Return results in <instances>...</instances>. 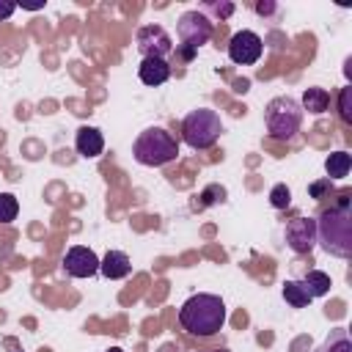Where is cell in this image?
I'll use <instances>...</instances> for the list:
<instances>
[{
    "mask_svg": "<svg viewBox=\"0 0 352 352\" xmlns=\"http://www.w3.org/2000/svg\"><path fill=\"white\" fill-rule=\"evenodd\" d=\"M261 52H264V41L253 30H236L231 36V41H228V58L234 63H239V66L256 63L261 58Z\"/></svg>",
    "mask_w": 352,
    "mask_h": 352,
    "instance_id": "cell-8",
    "label": "cell"
},
{
    "mask_svg": "<svg viewBox=\"0 0 352 352\" xmlns=\"http://www.w3.org/2000/svg\"><path fill=\"white\" fill-rule=\"evenodd\" d=\"M14 11H16V3H11V0H0V19H8Z\"/></svg>",
    "mask_w": 352,
    "mask_h": 352,
    "instance_id": "cell-26",
    "label": "cell"
},
{
    "mask_svg": "<svg viewBox=\"0 0 352 352\" xmlns=\"http://www.w3.org/2000/svg\"><path fill=\"white\" fill-rule=\"evenodd\" d=\"M234 85H236V91H248V80H236Z\"/></svg>",
    "mask_w": 352,
    "mask_h": 352,
    "instance_id": "cell-27",
    "label": "cell"
},
{
    "mask_svg": "<svg viewBox=\"0 0 352 352\" xmlns=\"http://www.w3.org/2000/svg\"><path fill=\"white\" fill-rule=\"evenodd\" d=\"M253 8H256V14H258V16H272V14L278 11V6H275L272 0H258Z\"/></svg>",
    "mask_w": 352,
    "mask_h": 352,
    "instance_id": "cell-25",
    "label": "cell"
},
{
    "mask_svg": "<svg viewBox=\"0 0 352 352\" xmlns=\"http://www.w3.org/2000/svg\"><path fill=\"white\" fill-rule=\"evenodd\" d=\"M19 214V201L11 192H0V223H11Z\"/></svg>",
    "mask_w": 352,
    "mask_h": 352,
    "instance_id": "cell-19",
    "label": "cell"
},
{
    "mask_svg": "<svg viewBox=\"0 0 352 352\" xmlns=\"http://www.w3.org/2000/svg\"><path fill=\"white\" fill-rule=\"evenodd\" d=\"M135 44L143 58H165L173 52V38L162 25H143L135 33Z\"/></svg>",
    "mask_w": 352,
    "mask_h": 352,
    "instance_id": "cell-7",
    "label": "cell"
},
{
    "mask_svg": "<svg viewBox=\"0 0 352 352\" xmlns=\"http://www.w3.org/2000/svg\"><path fill=\"white\" fill-rule=\"evenodd\" d=\"M338 116L346 124H352V85H344L338 91Z\"/></svg>",
    "mask_w": 352,
    "mask_h": 352,
    "instance_id": "cell-21",
    "label": "cell"
},
{
    "mask_svg": "<svg viewBox=\"0 0 352 352\" xmlns=\"http://www.w3.org/2000/svg\"><path fill=\"white\" fill-rule=\"evenodd\" d=\"M138 77L143 85H162L170 77V63L165 58H143L138 66Z\"/></svg>",
    "mask_w": 352,
    "mask_h": 352,
    "instance_id": "cell-13",
    "label": "cell"
},
{
    "mask_svg": "<svg viewBox=\"0 0 352 352\" xmlns=\"http://www.w3.org/2000/svg\"><path fill=\"white\" fill-rule=\"evenodd\" d=\"M330 192H333V182H330L327 176H324V179H316V182L308 184V195L316 198V201H319V198H327Z\"/></svg>",
    "mask_w": 352,
    "mask_h": 352,
    "instance_id": "cell-23",
    "label": "cell"
},
{
    "mask_svg": "<svg viewBox=\"0 0 352 352\" xmlns=\"http://www.w3.org/2000/svg\"><path fill=\"white\" fill-rule=\"evenodd\" d=\"M223 132V121L214 110L209 107H198V110H190L182 121V138L190 148L195 151H204V148H212L217 143Z\"/></svg>",
    "mask_w": 352,
    "mask_h": 352,
    "instance_id": "cell-5",
    "label": "cell"
},
{
    "mask_svg": "<svg viewBox=\"0 0 352 352\" xmlns=\"http://www.w3.org/2000/svg\"><path fill=\"white\" fill-rule=\"evenodd\" d=\"M99 272L107 278V280H121L132 272V261L124 250H107L104 258H99Z\"/></svg>",
    "mask_w": 352,
    "mask_h": 352,
    "instance_id": "cell-12",
    "label": "cell"
},
{
    "mask_svg": "<svg viewBox=\"0 0 352 352\" xmlns=\"http://www.w3.org/2000/svg\"><path fill=\"white\" fill-rule=\"evenodd\" d=\"M267 135L272 140H292L302 126V107L292 96H275L264 107Z\"/></svg>",
    "mask_w": 352,
    "mask_h": 352,
    "instance_id": "cell-4",
    "label": "cell"
},
{
    "mask_svg": "<svg viewBox=\"0 0 352 352\" xmlns=\"http://www.w3.org/2000/svg\"><path fill=\"white\" fill-rule=\"evenodd\" d=\"M314 352H352V341H349L346 327H336V330H330V336H327Z\"/></svg>",
    "mask_w": 352,
    "mask_h": 352,
    "instance_id": "cell-17",
    "label": "cell"
},
{
    "mask_svg": "<svg viewBox=\"0 0 352 352\" xmlns=\"http://www.w3.org/2000/svg\"><path fill=\"white\" fill-rule=\"evenodd\" d=\"M226 316H228V311H226L223 297L206 294V292H198V294L187 297L179 308V324L190 336H198V338L220 333L223 324H226Z\"/></svg>",
    "mask_w": 352,
    "mask_h": 352,
    "instance_id": "cell-1",
    "label": "cell"
},
{
    "mask_svg": "<svg viewBox=\"0 0 352 352\" xmlns=\"http://www.w3.org/2000/svg\"><path fill=\"white\" fill-rule=\"evenodd\" d=\"M226 198V187L223 184H209V187H204V192H201V206H214V204H220Z\"/></svg>",
    "mask_w": 352,
    "mask_h": 352,
    "instance_id": "cell-22",
    "label": "cell"
},
{
    "mask_svg": "<svg viewBox=\"0 0 352 352\" xmlns=\"http://www.w3.org/2000/svg\"><path fill=\"white\" fill-rule=\"evenodd\" d=\"M214 352H228V349H214Z\"/></svg>",
    "mask_w": 352,
    "mask_h": 352,
    "instance_id": "cell-29",
    "label": "cell"
},
{
    "mask_svg": "<svg viewBox=\"0 0 352 352\" xmlns=\"http://www.w3.org/2000/svg\"><path fill=\"white\" fill-rule=\"evenodd\" d=\"M234 3H228V0H223V3H214V0H209V3H204V11H212L214 16H220V19H228L231 14H234Z\"/></svg>",
    "mask_w": 352,
    "mask_h": 352,
    "instance_id": "cell-24",
    "label": "cell"
},
{
    "mask_svg": "<svg viewBox=\"0 0 352 352\" xmlns=\"http://www.w3.org/2000/svg\"><path fill=\"white\" fill-rule=\"evenodd\" d=\"M302 110H308V113H314V116H319V113H324L327 107H330V94L324 91V88H305L302 91V104H300Z\"/></svg>",
    "mask_w": 352,
    "mask_h": 352,
    "instance_id": "cell-15",
    "label": "cell"
},
{
    "mask_svg": "<svg viewBox=\"0 0 352 352\" xmlns=\"http://www.w3.org/2000/svg\"><path fill=\"white\" fill-rule=\"evenodd\" d=\"M132 154L140 165L160 168V165H168L179 157V140L165 126H148L135 138Z\"/></svg>",
    "mask_w": 352,
    "mask_h": 352,
    "instance_id": "cell-3",
    "label": "cell"
},
{
    "mask_svg": "<svg viewBox=\"0 0 352 352\" xmlns=\"http://www.w3.org/2000/svg\"><path fill=\"white\" fill-rule=\"evenodd\" d=\"M212 19L201 11V8H192V11H184L176 22V36H179V58L182 60H192L198 47H204L209 38H212Z\"/></svg>",
    "mask_w": 352,
    "mask_h": 352,
    "instance_id": "cell-6",
    "label": "cell"
},
{
    "mask_svg": "<svg viewBox=\"0 0 352 352\" xmlns=\"http://www.w3.org/2000/svg\"><path fill=\"white\" fill-rule=\"evenodd\" d=\"M283 239L294 253H311L316 248V220L314 217H294L283 228Z\"/></svg>",
    "mask_w": 352,
    "mask_h": 352,
    "instance_id": "cell-9",
    "label": "cell"
},
{
    "mask_svg": "<svg viewBox=\"0 0 352 352\" xmlns=\"http://www.w3.org/2000/svg\"><path fill=\"white\" fill-rule=\"evenodd\" d=\"M63 270L72 278H91L99 272V256L85 245H74L63 256Z\"/></svg>",
    "mask_w": 352,
    "mask_h": 352,
    "instance_id": "cell-10",
    "label": "cell"
},
{
    "mask_svg": "<svg viewBox=\"0 0 352 352\" xmlns=\"http://www.w3.org/2000/svg\"><path fill=\"white\" fill-rule=\"evenodd\" d=\"M316 242L324 248V253L336 258H349L352 253V217L349 209L330 206L316 220Z\"/></svg>",
    "mask_w": 352,
    "mask_h": 352,
    "instance_id": "cell-2",
    "label": "cell"
},
{
    "mask_svg": "<svg viewBox=\"0 0 352 352\" xmlns=\"http://www.w3.org/2000/svg\"><path fill=\"white\" fill-rule=\"evenodd\" d=\"M305 292H308V297L314 300V297H324L327 292H330V275L327 272H322V270H308L305 275H302V280H297Z\"/></svg>",
    "mask_w": 352,
    "mask_h": 352,
    "instance_id": "cell-14",
    "label": "cell"
},
{
    "mask_svg": "<svg viewBox=\"0 0 352 352\" xmlns=\"http://www.w3.org/2000/svg\"><path fill=\"white\" fill-rule=\"evenodd\" d=\"M280 294H283V300H286L292 308H305V305H311L308 292H305V289H302L297 280H283Z\"/></svg>",
    "mask_w": 352,
    "mask_h": 352,
    "instance_id": "cell-18",
    "label": "cell"
},
{
    "mask_svg": "<svg viewBox=\"0 0 352 352\" xmlns=\"http://www.w3.org/2000/svg\"><path fill=\"white\" fill-rule=\"evenodd\" d=\"M349 168H352L349 151H333V154L324 160V170H327V179H330V182L344 179V176L349 173Z\"/></svg>",
    "mask_w": 352,
    "mask_h": 352,
    "instance_id": "cell-16",
    "label": "cell"
},
{
    "mask_svg": "<svg viewBox=\"0 0 352 352\" xmlns=\"http://www.w3.org/2000/svg\"><path fill=\"white\" fill-rule=\"evenodd\" d=\"M270 204H272L275 209H289V206H292V190H289L286 184H275V187L270 190Z\"/></svg>",
    "mask_w": 352,
    "mask_h": 352,
    "instance_id": "cell-20",
    "label": "cell"
},
{
    "mask_svg": "<svg viewBox=\"0 0 352 352\" xmlns=\"http://www.w3.org/2000/svg\"><path fill=\"white\" fill-rule=\"evenodd\" d=\"M107 352H124V349H121V346H110Z\"/></svg>",
    "mask_w": 352,
    "mask_h": 352,
    "instance_id": "cell-28",
    "label": "cell"
},
{
    "mask_svg": "<svg viewBox=\"0 0 352 352\" xmlns=\"http://www.w3.org/2000/svg\"><path fill=\"white\" fill-rule=\"evenodd\" d=\"M74 148H77L80 157L94 160V157H99L104 151V138H102V132L96 126H80L77 135H74Z\"/></svg>",
    "mask_w": 352,
    "mask_h": 352,
    "instance_id": "cell-11",
    "label": "cell"
}]
</instances>
